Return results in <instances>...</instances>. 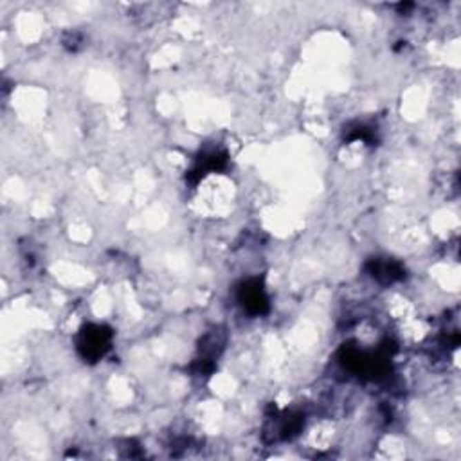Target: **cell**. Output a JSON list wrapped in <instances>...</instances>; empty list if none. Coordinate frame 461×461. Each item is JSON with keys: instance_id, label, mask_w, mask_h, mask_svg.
Returning <instances> with one entry per match:
<instances>
[{"instance_id": "1", "label": "cell", "mask_w": 461, "mask_h": 461, "mask_svg": "<svg viewBox=\"0 0 461 461\" xmlns=\"http://www.w3.org/2000/svg\"><path fill=\"white\" fill-rule=\"evenodd\" d=\"M108 339H110V336L101 331V328H94V330L87 331L83 336V342H81V346L85 348V355L99 357V355L105 354V349L108 348Z\"/></svg>"}]
</instances>
